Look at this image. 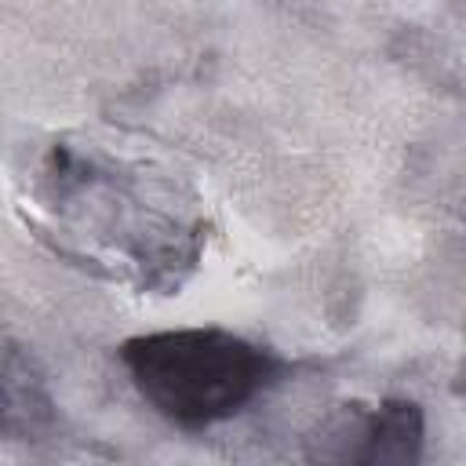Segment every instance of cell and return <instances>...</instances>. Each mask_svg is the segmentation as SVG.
<instances>
[{"label": "cell", "mask_w": 466, "mask_h": 466, "mask_svg": "<svg viewBox=\"0 0 466 466\" xmlns=\"http://www.w3.org/2000/svg\"><path fill=\"white\" fill-rule=\"evenodd\" d=\"M138 397L182 430H208L255 404L284 360L226 328L146 331L116 350Z\"/></svg>", "instance_id": "6da1fadb"}, {"label": "cell", "mask_w": 466, "mask_h": 466, "mask_svg": "<svg viewBox=\"0 0 466 466\" xmlns=\"http://www.w3.org/2000/svg\"><path fill=\"white\" fill-rule=\"evenodd\" d=\"M44 200L76 240L102 244L142 273V288H178L200 255V226L153 204L138 182L55 149L44 167Z\"/></svg>", "instance_id": "7a4b0ae2"}, {"label": "cell", "mask_w": 466, "mask_h": 466, "mask_svg": "<svg viewBox=\"0 0 466 466\" xmlns=\"http://www.w3.org/2000/svg\"><path fill=\"white\" fill-rule=\"evenodd\" d=\"M4 411H0V430L7 437H36L40 430L51 426V397L44 390V379L36 375L33 360L18 350H4Z\"/></svg>", "instance_id": "3957f363"}, {"label": "cell", "mask_w": 466, "mask_h": 466, "mask_svg": "<svg viewBox=\"0 0 466 466\" xmlns=\"http://www.w3.org/2000/svg\"><path fill=\"white\" fill-rule=\"evenodd\" d=\"M426 419L415 400H382L371 419V444L364 466H408L422 459Z\"/></svg>", "instance_id": "277c9868"}, {"label": "cell", "mask_w": 466, "mask_h": 466, "mask_svg": "<svg viewBox=\"0 0 466 466\" xmlns=\"http://www.w3.org/2000/svg\"><path fill=\"white\" fill-rule=\"evenodd\" d=\"M375 408L368 404H335L306 433V459L313 462H360L368 459Z\"/></svg>", "instance_id": "5b68a950"}]
</instances>
